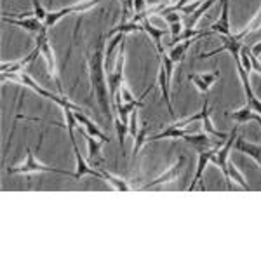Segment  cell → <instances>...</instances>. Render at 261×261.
Returning <instances> with one entry per match:
<instances>
[{
    "label": "cell",
    "mask_w": 261,
    "mask_h": 261,
    "mask_svg": "<svg viewBox=\"0 0 261 261\" xmlns=\"http://www.w3.org/2000/svg\"><path fill=\"white\" fill-rule=\"evenodd\" d=\"M230 119L231 120H235V122H239V124H244V122H249V120H256L258 122L261 119V115L258 112H254L251 107H244L241 108V110H237V112H233V113H230Z\"/></svg>",
    "instance_id": "24"
},
{
    "label": "cell",
    "mask_w": 261,
    "mask_h": 261,
    "mask_svg": "<svg viewBox=\"0 0 261 261\" xmlns=\"http://www.w3.org/2000/svg\"><path fill=\"white\" fill-rule=\"evenodd\" d=\"M9 174H33V172H58V174H65V176H75V172H70V171H63V169H58V167H49V166H44V164L37 162L35 161V155L30 146H27V161H24L21 166L18 167H9L7 169Z\"/></svg>",
    "instance_id": "5"
},
{
    "label": "cell",
    "mask_w": 261,
    "mask_h": 261,
    "mask_svg": "<svg viewBox=\"0 0 261 261\" xmlns=\"http://www.w3.org/2000/svg\"><path fill=\"white\" fill-rule=\"evenodd\" d=\"M185 162H187V157H185V155H181V157L178 159V162H176L174 166H171L169 169H167L166 172H162V174L159 176V178H155L153 181L143 185L140 190H150V188H155V187H159V185H164V183H169V181H172L174 178H178V174L181 172V169H183Z\"/></svg>",
    "instance_id": "9"
},
{
    "label": "cell",
    "mask_w": 261,
    "mask_h": 261,
    "mask_svg": "<svg viewBox=\"0 0 261 261\" xmlns=\"http://www.w3.org/2000/svg\"><path fill=\"white\" fill-rule=\"evenodd\" d=\"M71 146H73L75 161H77V171H75V176H73V178L81 179L82 176H87V174L96 176V178H103V174H101V171H99V169H94V167L89 166V164L84 161V157L81 155V150H79L77 143H75V145H71Z\"/></svg>",
    "instance_id": "15"
},
{
    "label": "cell",
    "mask_w": 261,
    "mask_h": 261,
    "mask_svg": "<svg viewBox=\"0 0 261 261\" xmlns=\"http://www.w3.org/2000/svg\"><path fill=\"white\" fill-rule=\"evenodd\" d=\"M199 39L200 37H195V39H188V40H183V42H179V44H176L169 53L171 61L174 63V65H179V63L185 60V54L188 53V49L192 47V44L193 42H197Z\"/></svg>",
    "instance_id": "22"
},
{
    "label": "cell",
    "mask_w": 261,
    "mask_h": 261,
    "mask_svg": "<svg viewBox=\"0 0 261 261\" xmlns=\"http://www.w3.org/2000/svg\"><path fill=\"white\" fill-rule=\"evenodd\" d=\"M218 148V146H216ZM216 148H211V150H202L199 151V166H197V172H195V178H193L192 181V185L188 187V190H195V187H197V183H200V179H202V174H204V169H205V166H207L209 162H213V159H214V153H216Z\"/></svg>",
    "instance_id": "17"
},
{
    "label": "cell",
    "mask_w": 261,
    "mask_h": 261,
    "mask_svg": "<svg viewBox=\"0 0 261 261\" xmlns=\"http://www.w3.org/2000/svg\"><path fill=\"white\" fill-rule=\"evenodd\" d=\"M188 134V130L185 127H179V125L176 124H171L167 129H164L162 133L159 134H153L151 138H148V141H157V140H169V138H179V140H183L185 136Z\"/></svg>",
    "instance_id": "23"
},
{
    "label": "cell",
    "mask_w": 261,
    "mask_h": 261,
    "mask_svg": "<svg viewBox=\"0 0 261 261\" xmlns=\"http://www.w3.org/2000/svg\"><path fill=\"white\" fill-rule=\"evenodd\" d=\"M7 81H12V82H18L21 86L24 87H30L32 91H35L37 94L44 96V98L50 99L53 103H56L58 107L61 108H73L75 112H84L81 107H77V105H73L71 101L68 99V96L65 94H54V92H50L47 89H44V87H40L39 84H37L30 75L27 73V71H18V73H11V71H2V82H7Z\"/></svg>",
    "instance_id": "2"
},
{
    "label": "cell",
    "mask_w": 261,
    "mask_h": 261,
    "mask_svg": "<svg viewBox=\"0 0 261 261\" xmlns=\"http://www.w3.org/2000/svg\"><path fill=\"white\" fill-rule=\"evenodd\" d=\"M103 39L101 37L96 44L94 50L87 54V65H89V79H91V89L94 92L96 99H98L101 112L112 119V108L108 105V91H107V81H105V53H103Z\"/></svg>",
    "instance_id": "1"
},
{
    "label": "cell",
    "mask_w": 261,
    "mask_h": 261,
    "mask_svg": "<svg viewBox=\"0 0 261 261\" xmlns=\"http://www.w3.org/2000/svg\"><path fill=\"white\" fill-rule=\"evenodd\" d=\"M99 2H103V0H84V2L75 4V6L63 7V9L54 11V12H47V18H45V23H44V24H45L47 28H53L54 24H56L61 18H65V16L73 14V12H86V11H89L91 7L98 6Z\"/></svg>",
    "instance_id": "8"
},
{
    "label": "cell",
    "mask_w": 261,
    "mask_h": 261,
    "mask_svg": "<svg viewBox=\"0 0 261 261\" xmlns=\"http://www.w3.org/2000/svg\"><path fill=\"white\" fill-rule=\"evenodd\" d=\"M181 32H183V24H181V21H178V23H171L169 24V33L172 35V40H176L178 37L181 35ZM171 40V42H172Z\"/></svg>",
    "instance_id": "34"
},
{
    "label": "cell",
    "mask_w": 261,
    "mask_h": 261,
    "mask_svg": "<svg viewBox=\"0 0 261 261\" xmlns=\"http://www.w3.org/2000/svg\"><path fill=\"white\" fill-rule=\"evenodd\" d=\"M124 63H125V40L120 44L119 56H117L115 68L108 71V87H110V98L113 99L115 94L124 86Z\"/></svg>",
    "instance_id": "6"
},
{
    "label": "cell",
    "mask_w": 261,
    "mask_h": 261,
    "mask_svg": "<svg viewBox=\"0 0 261 261\" xmlns=\"http://www.w3.org/2000/svg\"><path fill=\"white\" fill-rule=\"evenodd\" d=\"M244 35L242 33H237V35H228L225 37L223 35V45L220 49H214L211 53H204L199 56V60H205V58H211V56H216V54H221V53H230L233 56L235 61H241V49H242V40Z\"/></svg>",
    "instance_id": "7"
},
{
    "label": "cell",
    "mask_w": 261,
    "mask_h": 261,
    "mask_svg": "<svg viewBox=\"0 0 261 261\" xmlns=\"http://www.w3.org/2000/svg\"><path fill=\"white\" fill-rule=\"evenodd\" d=\"M211 30L218 35H231L230 30V2L228 0H221V14L216 23L211 24Z\"/></svg>",
    "instance_id": "11"
},
{
    "label": "cell",
    "mask_w": 261,
    "mask_h": 261,
    "mask_svg": "<svg viewBox=\"0 0 261 261\" xmlns=\"http://www.w3.org/2000/svg\"><path fill=\"white\" fill-rule=\"evenodd\" d=\"M228 172H230V179L233 178V181H237L239 185L244 188V190H249V185L246 183V178L242 176V172L233 166V164H228Z\"/></svg>",
    "instance_id": "29"
},
{
    "label": "cell",
    "mask_w": 261,
    "mask_h": 261,
    "mask_svg": "<svg viewBox=\"0 0 261 261\" xmlns=\"http://www.w3.org/2000/svg\"><path fill=\"white\" fill-rule=\"evenodd\" d=\"M218 79H220V73H218V71H213V73H190L188 75V81L195 84V87L202 92V94H207V92L211 91V87L216 84Z\"/></svg>",
    "instance_id": "12"
},
{
    "label": "cell",
    "mask_w": 261,
    "mask_h": 261,
    "mask_svg": "<svg viewBox=\"0 0 261 261\" xmlns=\"http://www.w3.org/2000/svg\"><path fill=\"white\" fill-rule=\"evenodd\" d=\"M47 30L49 28L45 27L44 30H42L37 37V45L35 47L40 49V54L44 56L45 63H47V70H49V75L54 79V82H56L58 89H60V94H63V86H61V81H60V75H58V66H56V58H54V50L50 47L49 44V35H47Z\"/></svg>",
    "instance_id": "4"
},
{
    "label": "cell",
    "mask_w": 261,
    "mask_h": 261,
    "mask_svg": "<svg viewBox=\"0 0 261 261\" xmlns=\"http://www.w3.org/2000/svg\"><path fill=\"white\" fill-rule=\"evenodd\" d=\"M143 30V24L141 23H136V21H129V23H120L119 27H115L113 30L108 32L107 37H113L117 33H133V32H141Z\"/></svg>",
    "instance_id": "26"
},
{
    "label": "cell",
    "mask_w": 261,
    "mask_h": 261,
    "mask_svg": "<svg viewBox=\"0 0 261 261\" xmlns=\"http://www.w3.org/2000/svg\"><path fill=\"white\" fill-rule=\"evenodd\" d=\"M32 6H33V16H35L37 19H40L42 23H45V18H47V12H45V9L42 7L40 0H32Z\"/></svg>",
    "instance_id": "32"
},
{
    "label": "cell",
    "mask_w": 261,
    "mask_h": 261,
    "mask_svg": "<svg viewBox=\"0 0 261 261\" xmlns=\"http://www.w3.org/2000/svg\"><path fill=\"white\" fill-rule=\"evenodd\" d=\"M251 53L254 54L256 58H259V56H261V42H258L256 45H252V47H251Z\"/></svg>",
    "instance_id": "36"
},
{
    "label": "cell",
    "mask_w": 261,
    "mask_h": 261,
    "mask_svg": "<svg viewBox=\"0 0 261 261\" xmlns=\"http://www.w3.org/2000/svg\"><path fill=\"white\" fill-rule=\"evenodd\" d=\"M159 86H161V91H162V98H164V103H166L167 107V112H169V115L174 119V108H172V103H171V82L169 79H167L166 75V68H164V65L161 63V68H159V79H157Z\"/></svg>",
    "instance_id": "16"
},
{
    "label": "cell",
    "mask_w": 261,
    "mask_h": 261,
    "mask_svg": "<svg viewBox=\"0 0 261 261\" xmlns=\"http://www.w3.org/2000/svg\"><path fill=\"white\" fill-rule=\"evenodd\" d=\"M187 143H190V145L195 148L197 151H202V150H211V148H216V146H220V145H214L213 140L209 138V134H205V133H202V134H190L188 133L187 136L183 138Z\"/></svg>",
    "instance_id": "19"
},
{
    "label": "cell",
    "mask_w": 261,
    "mask_h": 261,
    "mask_svg": "<svg viewBox=\"0 0 261 261\" xmlns=\"http://www.w3.org/2000/svg\"><path fill=\"white\" fill-rule=\"evenodd\" d=\"M146 133H148V125L143 124L141 127H140V130H138V136L134 138V140H136V141H134V150H133V155H134V157H136L138 151L141 150V146L145 145L146 141H148V138H146Z\"/></svg>",
    "instance_id": "28"
},
{
    "label": "cell",
    "mask_w": 261,
    "mask_h": 261,
    "mask_svg": "<svg viewBox=\"0 0 261 261\" xmlns=\"http://www.w3.org/2000/svg\"><path fill=\"white\" fill-rule=\"evenodd\" d=\"M235 140H237V127L231 129L228 138L218 146L216 153H214V159H213L214 166H218L223 171V176H225V181H226V190H231V188H233L231 187V179H230V172H228V155H230L231 148H233Z\"/></svg>",
    "instance_id": "3"
},
{
    "label": "cell",
    "mask_w": 261,
    "mask_h": 261,
    "mask_svg": "<svg viewBox=\"0 0 261 261\" xmlns=\"http://www.w3.org/2000/svg\"><path fill=\"white\" fill-rule=\"evenodd\" d=\"M258 28H261V7H259V11H258V14L254 16V18L251 19V23L247 24L246 28H244V30L241 32L244 37L247 35V33H251V32H256L258 30Z\"/></svg>",
    "instance_id": "31"
},
{
    "label": "cell",
    "mask_w": 261,
    "mask_h": 261,
    "mask_svg": "<svg viewBox=\"0 0 261 261\" xmlns=\"http://www.w3.org/2000/svg\"><path fill=\"white\" fill-rule=\"evenodd\" d=\"M164 19L167 21V23H178V21H181V14H178V12H169V14H164Z\"/></svg>",
    "instance_id": "35"
},
{
    "label": "cell",
    "mask_w": 261,
    "mask_h": 261,
    "mask_svg": "<svg viewBox=\"0 0 261 261\" xmlns=\"http://www.w3.org/2000/svg\"><path fill=\"white\" fill-rule=\"evenodd\" d=\"M122 2V23H129V18L134 14V0H120Z\"/></svg>",
    "instance_id": "30"
},
{
    "label": "cell",
    "mask_w": 261,
    "mask_h": 261,
    "mask_svg": "<svg viewBox=\"0 0 261 261\" xmlns=\"http://www.w3.org/2000/svg\"><path fill=\"white\" fill-rule=\"evenodd\" d=\"M2 21L4 23H9V24H16V27L23 28V30L30 32L33 35H39V33L45 28V24H42V21L37 19L35 16H33V18H28V16L27 18H9L7 14H4Z\"/></svg>",
    "instance_id": "10"
},
{
    "label": "cell",
    "mask_w": 261,
    "mask_h": 261,
    "mask_svg": "<svg viewBox=\"0 0 261 261\" xmlns=\"http://www.w3.org/2000/svg\"><path fill=\"white\" fill-rule=\"evenodd\" d=\"M200 120H202V127H204L205 134H209V136H213V138H218L220 141H225L226 138H228V134L220 133L218 129H214V124L211 120V113H209V99L207 98H205L204 107H202V110H200Z\"/></svg>",
    "instance_id": "13"
},
{
    "label": "cell",
    "mask_w": 261,
    "mask_h": 261,
    "mask_svg": "<svg viewBox=\"0 0 261 261\" xmlns=\"http://www.w3.org/2000/svg\"><path fill=\"white\" fill-rule=\"evenodd\" d=\"M141 24H143V32H146L148 35L151 37V40H153V44H155V47H157V53L159 54H162L164 53V49H162V37L166 35L169 30H162V28H157V27H153V24H150V21L148 19H143L141 21Z\"/></svg>",
    "instance_id": "21"
},
{
    "label": "cell",
    "mask_w": 261,
    "mask_h": 261,
    "mask_svg": "<svg viewBox=\"0 0 261 261\" xmlns=\"http://www.w3.org/2000/svg\"><path fill=\"white\" fill-rule=\"evenodd\" d=\"M138 130H140V127H138V112L134 110L133 113H130V117H129V134L133 138H136Z\"/></svg>",
    "instance_id": "33"
},
{
    "label": "cell",
    "mask_w": 261,
    "mask_h": 261,
    "mask_svg": "<svg viewBox=\"0 0 261 261\" xmlns=\"http://www.w3.org/2000/svg\"><path fill=\"white\" fill-rule=\"evenodd\" d=\"M81 134L84 138H86L87 141V146H89V161L94 164V167H101V164H103V157H101V146L105 145L103 141L96 140L94 136H91L89 133H87L86 129H81Z\"/></svg>",
    "instance_id": "14"
},
{
    "label": "cell",
    "mask_w": 261,
    "mask_h": 261,
    "mask_svg": "<svg viewBox=\"0 0 261 261\" xmlns=\"http://www.w3.org/2000/svg\"><path fill=\"white\" fill-rule=\"evenodd\" d=\"M99 171H101V174H103V179H107V183H110L117 192H129L130 190L129 183L125 179H122V178H119V176L105 171V167H99Z\"/></svg>",
    "instance_id": "25"
},
{
    "label": "cell",
    "mask_w": 261,
    "mask_h": 261,
    "mask_svg": "<svg viewBox=\"0 0 261 261\" xmlns=\"http://www.w3.org/2000/svg\"><path fill=\"white\" fill-rule=\"evenodd\" d=\"M113 120H115V130H117V138H119V146L124 153V146H125V134H129V125L124 124L119 117L113 115Z\"/></svg>",
    "instance_id": "27"
},
{
    "label": "cell",
    "mask_w": 261,
    "mask_h": 261,
    "mask_svg": "<svg viewBox=\"0 0 261 261\" xmlns=\"http://www.w3.org/2000/svg\"><path fill=\"white\" fill-rule=\"evenodd\" d=\"M235 148L242 151V153L249 155L251 159H254L258 166H261V145H254V143H249L244 138H237L235 140Z\"/></svg>",
    "instance_id": "20"
},
{
    "label": "cell",
    "mask_w": 261,
    "mask_h": 261,
    "mask_svg": "<svg viewBox=\"0 0 261 261\" xmlns=\"http://www.w3.org/2000/svg\"><path fill=\"white\" fill-rule=\"evenodd\" d=\"M75 117H77V122H79V124L84 125V129H86L87 133L91 134V136H94L96 140L103 141L105 145H107V143L110 141V140H108V138L103 134V130H101V129L98 127V125H96L94 122H92V120H91L89 117H87L84 112H75Z\"/></svg>",
    "instance_id": "18"
}]
</instances>
